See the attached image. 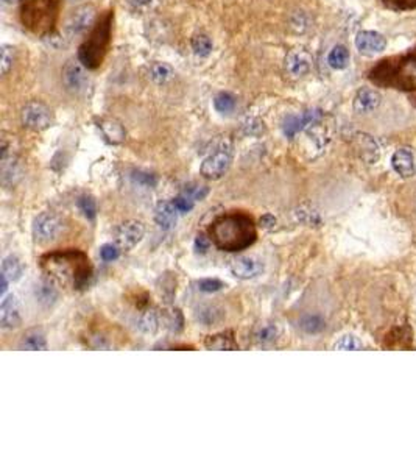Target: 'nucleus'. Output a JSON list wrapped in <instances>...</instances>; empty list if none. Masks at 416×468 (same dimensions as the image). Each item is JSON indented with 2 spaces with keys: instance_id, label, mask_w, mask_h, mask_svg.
Here are the masks:
<instances>
[{
  "instance_id": "28",
  "label": "nucleus",
  "mask_w": 416,
  "mask_h": 468,
  "mask_svg": "<svg viewBox=\"0 0 416 468\" xmlns=\"http://www.w3.org/2000/svg\"><path fill=\"white\" fill-rule=\"evenodd\" d=\"M328 63L330 68L337 70L348 68L349 64V50L345 46H335L328 57Z\"/></svg>"
},
{
  "instance_id": "18",
  "label": "nucleus",
  "mask_w": 416,
  "mask_h": 468,
  "mask_svg": "<svg viewBox=\"0 0 416 468\" xmlns=\"http://www.w3.org/2000/svg\"><path fill=\"white\" fill-rule=\"evenodd\" d=\"M391 166L399 177L412 178L415 175V158L410 148H397L391 156Z\"/></svg>"
},
{
  "instance_id": "9",
  "label": "nucleus",
  "mask_w": 416,
  "mask_h": 468,
  "mask_svg": "<svg viewBox=\"0 0 416 468\" xmlns=\"http://www.w3.org/2000/svg\"><path fill=\"white\" fill-rule=\"evenodd\" d=\"M143 234H146V228L137 220L123 222L122 225L117 226L116 230V244L122 250H131L142 241Z\"/></svg>"
},
{
  "instance_id": "32",
  "label": "nucleus",
  "mask_w": 416,
  "mask_h": 468,
  "mask_svg": "<svg viewBox=\"0 0 416 468\" xmlns=\"http://www.w3.org/2000/svg\"><path fill=\"white\" fill-rule=\"evenodd\" d=\"M164 322L166 326L170 329L172 333H179L181 329L184 328V317L181 314L179 309H170L164 314Z\"/></svg>"
},
{
  "instance_id": "38",
  "label": "nucleus",
  "mask_w": 416,
  "mask_h": 468,
  "mask_svg": "<svg viewBox=\"0 0 416 468\" xmlns=\"http://www.w3.org/2000/svg\"><path fill=\"white\" fill-rule=\"evenodd\" d=\"M13 55L14 52L11 47L8 46L2 47V55H0V72H2V75H7L11 66H13Z\"/></svg>"
},
{
  "instance_id": "48",
  "label": "nucleus",
  "mask_w": 416,
  "mask_h": 468,
  "mask_svg": "<svg viewBox=\"0 0 416 468\" xmlns=\"http://www.w3.org/2000/svg\"><path fill=\"white\" fill-rule=\"evenodd\" d=\"M3 2H7V3H10V2H13V0H3Z\"/></svg>"
},
{
  "instance_id": "16",
  "label": "nucleus",
  "mask_w": 416,
  "mask_h": 468,
  "mask_svg": "<svg viewBox=\"0 0 416 468\" xmlns=\"http://www.w3.org/2000/svg\"><path fill=\"white\" fill-rule=\"evenodd\" d=\"M21 306L14 295H8L0 304V326L3 329H14L21 326Z\"/></svg>"
},
{
  "instance_id": "1",
  "label": "nucleus",
  "mask_w": 416,
  "mask_h": 468,
  "mask_svg": "<svg viewBox=\"0 0 416 468\" xmlns=\"http://www.w3.org/2000/svg\"><path fill=\"white\" fill-rule=\"evenodd\" d=\"M41 269L53 283L74 291L86 289L92 278V266L80 250L52 251L41 257Z\"/></svg>"
},
{
  "instance_id": "4",
  "label": "nucleus",
  "mask_w": 416,
  "mask_h": 468,
  "mask_svg": "<svg viewBox=\"0 0 416 468\" xmlns=\"http://www.w3.org/2000/svg\"><path fill=\"white\" fill-rule=\"evenodd\" d=\"M370 80L377 86L395 88L399 91H415L416 55L384 59L370 72Z\"/></svg>"
},
{
  "instance_id": "19",
  "label": "nucleus",
  "mask_w": 416,
  "mask_h": 468,
  "mask_svg": "<svg viewBox=\"0 0 416 468\" xmlns=\"http://www.w3.org/2000/svg\"><path fill=\"white\" fill-rule=\"evenodd\" d=\"M155 222L162 230H172L178 222V209L173 202H159L155 209Z\"/></svg>"
},
{
  "instance_id": "15",
  "label": "nucleus",
  "mask_w": 416,
  "mask_h": 468,
  "mask_svg": "<svg viewBox=\"0 0 416 468\" xmlns=\"http://www.w3.org/2000/svg\"><path fill=\"white\" fill-rule=\"evenodd\" d=\"M382 104V95L377 89L373 88H360L357 94H355L353 106L354 111L359 114H370L376 111Z\"/></svg>"
},
{
  "instance_id": "29",
  "label": "nucleus",
  "mask_w": 416,
  "mask_h": 468,
  "mask_svg": "<svg viewBox=\"0 0 416 468\" xmlns=\"http://www.w3.org/2000/svg\"><path fill=\"white\" fill-rule=\"evenodd\" d=\"M173 75V70L168 64L166 63H156L152 66V69H150V77H152V80L155 83H158V85H164L168 80H170Z\"/></svg>"
},
{
  "instance_id": "8",
  "label": "nucleus",
  "mask_w": 416,
  "mask_h": 468,
  "mask_svg": "<svg viewBox=\"0 0 416 468\" xmlns=\"http://www.w3.org/2000/svg\"><path fill=\"white\" fill-rule=\"evenodd\" d=\"M63 224L58 215L53 213H42L34 219L33 224V234L34 239L39 244H49L53 242L61 233Z\"/></svg>"
},
{
  "instance_id": "20",
  "label": "nucleus",
  "mask_w": 416,
  "mask_h": 468,
  "mask_svg": "<svg viewBox=\"0 0 416 468\" xmlns=\"http://www.w3.org/2000/svg\"><path fill=\"white\" fill-rule=\"evenodd\" d=\"M195 319L204 326H214L225 319V311L215 304H201L195 309Z\"/></svg>"
},
{
  "instance_id": "22",
  "label": "nucleus",
  "mask_w": 416,
  "mask_h": 468,
  "mask_svg": "<svg viewBox=\"0 0 416 468\" xmlns=\"http://www.w3.org/2000/svg\"><path fill=\"white\" fill-rule=\"evenodd\" d=\"M19 348L21 350H28V351H42L47 350V340L46 335L39 329H30L23 338L19 342Z\"/></svg>"
},
{
  "instance_id": "12",
  "label": "nucleus",
  "mask_w": 416,
  "mask_h": 468,
  "mask_svg": "<svg viewBox=\"0 0 416 468\" xmlns=\"http://www.w3.org/2000/svg\"><path fill=\"white\" fill-rule=\"evenodd\" d=\"M355 47H357V50L361 55L373 57L385 50V47H387V39H385L381 33L365 30V32H360L357 35V38H355Z\"/></svg>"
},
{
  "instance_id": "43",
  "label": "nucleus",
  "mask_w": 416,
  "mask_h": 468,
  "mask_svg": "<svg viewBox=\"0 0 416 468\" xmlns=\"http://www.w3.org/2000/svg\"><path fill=\"white\" fill-rule=\"evenodd\" d=\"M210 244H212V241H210V239L204 237L203 234H200V236H197L194 245H195V250L198 251V253H206V251L210 247Z\"/></svg>"
},
{
  "instance_id": "25",
  "label": "nucleus",
  "mask_w": 416,
  "mask_h": 468,
  "mask_svg": "<svg viewBox=\"0 0 416 468\" xmlns=\"http://www.w3.org/2000/svg\"><path fill=\"white\" fill-rule=\"evenodd\" d=\"M22 273H23V264H22L19 257L13 256V255L5 257L3 262H2V275H3V277H7L8 281L13 283V281L21 280Z\"/></svg>"
},
{
  "instance_id": "41",
  "label": "nucleus",
  "mask_w": 416,
  "mask_h": 468,
  "mask_svg": "<svg viewBox=\"0 0 416 468\" xmlns=\"http://www.w3.org/2000/svg\"><path fill=\"white\" fill-rule=\"evenodd\" d=\"M388 8L396 11H407L416 8V0H384Z\"/></svg>"
},
{
  "instance_id": "17",
  "label": "nucleus",
  "mask_w": 416,
  "mask_h": 468,
  "mask_svg": "<svg viewBox=\"0 0 416 468\" xmlns=\"http://www.w3.org/2000/svg\"><path fill=\"white\" fill-rule=\"evenodd\" d=\"M264 266L262 262H259L257 260H252V257H236L232 260L231 264H229V272H231L234 277L239 280H252L259 277L262 273Z\"/></svg>"
},
{
  "instance_id": "5",
  "label": "nucleus",
  "mask_w": 416,
  "mask_h": 468,
  "mask_svg": "<svg viewBox=\"0 0 416 468\" xmlns=\"http://www.w3.org/2000/svg\"><path fill=\"white\" fill-rule=\"evenodd\" d=\"M61 11V0H22L19 17L22 26L36 36L55 32Z\"/></svg>"
},
{
  "instance_id": "23",
  "label": "nucleus",
  "mask_w": 416,
  "mask_h": 468,
  "mask_svg": "<svg viewBox=\"0 0 416 468\" xmlns=\"http://www.w3.org/2000/svg\"><path fill=\"white\" fill-rule=\"evenodd\" d=\"M99 128L101 130V133H103L108 142L120 144L125 139L126 133H125L123 127L117 121H114V119H101L99 124Z\"/></svg>"
},
{
  "instance_id": "27",
  "label": "nucleus",
  "mask_w": 416,
  "mask_h": 468,
  "mask_svg": "<svg viewBox=\"0 0 416 468\" xmlns=\"http://www.w3.org/2000/svg\"><path fill=\"white\" fill-rule=\"evenodd\" d=\"M159 314L153 309L146 311L143 314L139 317L137 328L146 334H155L159 329Z\"/></svg>"
},
{
  "instance_id": "47",
  "label": "nucleus",
  "mask_w": 416,
  "mask_h": 468,
  "mask_svg": "<svg viewBox=\"0 0 416 468\" xmlns=\"http://www.w3.org/2000/svg\"><path fill=\"white\" fill-rule=\"evenodd\" d=\"M0 280H2V287H0V293H2V295H5V292H7L8 289V278L7 277H3V275H0Z\"/></svg>"
},
{
  "instance_id": "31",
  "label": "nucleus",
  "mask_w": 416,
  "mask_h": 468,
  "mask_svg": "<svg viewBox=\"0 0 416 468\" xmlns=\"http://www.w3.org/2000/svg\"><path fill=\"white\" fill-rule=\"evenodd\" d=\"M192 49L198 57H208L212 52V41L206 35H195L192 38Z\"/></svg>"
},
{
  "instance_id": "21",
  "label": "nucleus",
  "mask_w": 416,
  "mask_h": 468,
  "mask_svg": "<svg viewBox=\"0 0 416 468\" xmlns=\"http://www.w3.org/2000/svg\"><path fill=\"white\" fill-rule=\"evenodd\" d=\"M204 347H206L208 350H217V351H225V350L232 351L239 348L236 339H234V334L231 331L208 335L206 340H204Z\"/></svg>"
},
{
  "instance_id": "45",
  "label": "nucleus",
  "mask_w": 416,
  "mask_h": 468,
  "mask_svg": "<svg viewBox=\"0 0 416 468\" xmlns=\"http://www.w3.org/2000/svg\"><path fill=\"white\" fill-rule=\"evenodd\" d=\"M261 225L264 228H267V230H270V228H273L276 225V217L271 214H265L264 217L261 219Z\"/></svg>"
},
{
  "instance_id": "40",
  "label": "nucleus",
  "mask_w": 416,
  "mask_h": 468,
  "mask_svg": "<svg viewBox=\"0 0 416 468\" xmlns=\"http://www.w3.org/2000/svg\"><path fill=\"white\" fill-rule=\"evenodd\" d=\"M172 202H173L175 208L178 209V213H181V214L190 213L192 209H194V205H195V200H192L190 197H188L186 194L178 195L177 199H173Z\"/></svg>"
},
{
  "instance_id": "42",
  "label": "nucleus",
  "mask_w": 416,
  "mask_h": 468,
  "mask_svg": "<svg viewBox=\"0 0 416 468\" xmlns=\"http://www.w3.org/2000/svg\"><path fill=\"white\" fill-rule=\"evenodd\" d=\"M183 194L190 197L192 200H203L209 194V188L208 186H194V188H186Z\"/></svg>"
},
{
  "instance_id": "24",
  "label": "nucleus",
  "mask_w": 416,
  "mask_h": 468,
  "mask_svg": "<svg viewBox=\"0 0 416 468\" xmlns=\"http://www.w3.org/2000/svg\"><path fill=\"white\" fill-rule=\"evenodd\" d=\"M34 297L38 300V303L49 308V306H53L57 303L59 293L52 281H41V283H38L34 287Z\"/></svg>"
},
{
  "instance_id": "6",
  "label": "nucleus",
  "mask_w": 416,
  "mask_h": 468,
  "mask_svg": "<svg viewBox=\"0 0 416 468\" xmlns=\"http://www.w3.org/2000/svg\"><path fill=\"white\" fill-rule=\"evenodd\" d=\"M232 163V147L231 144L223 142L221 146L210 153L206 159L203 161L200 172L204 178L208 179H220L228 172Z\"/></svg>"
},
{
  "instance_id": "30",
  "label": "nucleus",
  "mask_w": 416,
  "mask_h": 468,
  "mask_svg": "<svg viewBox=\"0 0 416 468\" xmlns=\"http://www.w3.org/2000/svg\"><path fill=\"white\" fill-rule=\"evenodd\" d=\"M334 350H343V351H359L364 350V344L359 338H355L353 334H346L340 338L334 344Z\"/></svg>"
},
{
  "instance_id": "14",
  "label": "nucleus",
  "mask_w": 416,
  "mask_h": 468,
  "mask_svg": "<svg viewBox=\"0 0 416 468\" xmlns=\"http://www.w3.org/2000/svg\"><path fill=\"white\" fill-rule=\"evenodd\" d=\"M312 55L304 49H295L286 57V69L290 75L301 78L312 70Z\"/></svg>"
},
{
  "instance_id": "36",
  "label": "nucleus",
  "mask_w": 416,
  "mask_h": 468,
  "mask_svg": "<svg viewBox=\"0 0 416 468\" xmlns=\"http://www.w3.org/2000/svg\"><path fill=\"white\" fill-rule=\"evenodd\" d=\"M197 287L198 291L206 292V293H215L220 292L223 287H225V283L217 278H203L197 281Z\"/></svg>"
},
{
  "instance_id": "3",
  "label": "nucleus",
  "mask_w": 416,
  "mask_h": 468,
  "mask_svg": "<svg viewBox=\"0 0 416 468\" xmlns=\"http://www.w3.org/2000/svg\"><path fill=\"white\" fill-rule=\"evenodd\" d=\"M112 22L114 11L108 10L101 14L90 28L88 38L83 41L78 49V59L86 69H99L103 64L110 52L112 39Z\"/></svg>"
},
{
  "instance_id": "11",
  "label": "nucleus",
  "mask_w": 416,
  "mask_h": 468,
  "mask_svg": "<svg viewBox=\"0 0 416 468\" xmlns=\"http://www.w3.org/2000/svg\"><path fill=\"white\" fill-rule=\"evenodd\" d=\"M84 66L81 64L80 59L78 61H74V59H70L68 61V64L64 66L63 69V81L66 88L69 89V91H74V92H80L83 91L84 88L88 85V75L86 72H84Z\"/></svg>"
},
{
  "instance_id": "2",
  "label": "nucleus",
  "mask_w": 416,
  "mask_h": 468,
  "mask_svg": "<svg viewBox=\"0 0 416 468\" xmlns=\"http://www.w3.org/2000/svg\"><path fill=\"white\" fill-rule=\"evenodd\" d=\"M209 239L217 248L228 253L246 250L257 239L255 220L244 213L223 214L210 224Z\"/></svg>"
},
{
  "instance_id": "26",
  "label": "nucleus",
  "mask_w": 416,
  "mask_h": 468,
  "mask_svg": "<svg viewBox=\"0 0 416 468\" xmlns=\"http://www.w3.org/2000/svg\"><path fill=\"white\" fill-rule=\"evenodd\" d=\"M299 326L307 334H319L326 329V320L318 314H307L299 320Z\"/></svg>"
},
{
  "instance_id": "33",
  "label": "nucleus",
  "mask_w": 416,
  "mask_h": 468,
  "mask_svg": "<svg viewBox=\"0 0 416 468\" xmlns=\"http://www.w3.org/2000/svg\"><path fill=\"white\" fill-rule=\"evenodd\" d=\"M214 106L219 113H231L234 108H236V97L229 92H220L217 97L214 99Z\"/></svg>"
},
{
  "instance_id": "7",
  "label": "nucleus",
  "mask_w": 416,
  "mask_h": 468,
  "mask_svg": "<svg viewBox=\"0 0 416 468\" xmlns=\"http://www.w3.org/2000/svg\"><path fill=\"white\" fill-rule=\"evenodd\" d=\"M21 121L23 127L32 131H44L52 124V111L50 108L42 104V101H30L21 113Z\"/></svg>"
},
{
  "instance_id": "35",
  "label": "nucleus",
  "mask_w": 416,
  "mask_h": 468,
  "mask_svg": "<svg viewBox=\"0 0 416 468\" xmlns=\"http://www.w3.org/2000/svg\"><path fill=\"white\" fill-rule=\"evenodd\" d=\"M255 338L259 344H271L277 338V328L275 325H264L257 329Z\"/></svg>"
},
{
  "instance_id": "34",
  "label": "nucleus",
  "mask_w": 416,
  "mask_h": 468,
  "mask_svg": "<svg viewBox=\"0 0 416 468\" xmlns=\"http://www.w3.org/2000/svg\"><path fill=\"white\" fill-rule=\"evenodd\" d=\"M78 208H80V211L88 220H94L95 215H97V203L89 195H81L78 199Z\"/></svg>"
},
{
  "instance_id": "46",
  "label": "nucleus",
  "mask_w": 416,
  "mask_h": 468,
  "mask_svg": "<svg viewBox=\"0 0 416 468\" xmlns=\"http://www.w3.org/2000/svg\"><path fill=\"white\" fill-rule=\"evenodd\" d=\"M131 3L135 7H148V5L153 3V0H131Z\"/></svg>"
},
{
  "instance_id": "37",
  "label": "nucleus",
  "mask_w": 416,
  "mask_h": 468,
  "mask_svg": "<svg viewBox=\"0 0 416 468\" xmlns=\"http://www.w3.org/2000/svg\"><path fill=\"white\" fill-rule=\"evenodd\" d=\"M132 182L137 183L139 186H142V188H155L156 183H158V178H156L153 173H148V172H132Z\"/></svg>"
},
{
  "instance_id": "39",
  "label": "nucleus",
  "mask_w": 416,
  "mask_h": 468,
  "mask_svg": "<svg viewBox=\"0 0 416 468\" xmlns=\"http://www.w3.org/2000/svg\"><path fill=\"white\" fill-rule=\"evenodd\" d=\"M120 250L122 248H120L117 244H105L103 247L100 248V257L106 262H112V261L119 260Z\"/></svg>"
},
{
  "instance_id": "13",
  "label": "nucleus",
  "mask_w": 416,
  "mask_h": 468,
  "mask_svg": "<svg viewBox=\"0 0 416 468\" xmlns=\"http://www.w3.org/2000/svg\"><path fill=\"white\" fill-rule=\"evenodd\" d=\"M323 113L319 110H309L304 111L299 116H290L286 119L284 122V135L287 137H295L299 131H303L304 128L310 127V125H315L319 121H321Z\"/></svg>"
},
{
  "instance_id": "44",
  "label": "nucleus",
  "mask_w": 416,
  "mask_h": 468,
  "mask_svg": "<svg viewBox=\"0 0 416 468\" xmlns=\"http://www.w3.org/2000/svg\"><path fill=\"white\" fill-rule=\"evenodd\" d=\"M298 217L301 222H304L307 225H313V224H318L319 217L317 213H310V211H304V209H301V213H297Z\"/></svg>"
},
{
  "instance_id": "10",
  "label": "nucleus",
  "mask_w": 416,
  "mask_h": 468,
  "mask_svg": "<svg viewBox=\"0 0 416 468\" xmlns=\"http://www.w3.org/2000/svg\"><path fill=\"white\" fill-rule=\"evenodd\" d=\"M90 23H95L94 5H83L72 11L69 19L66 21V32L69 36H78L88 30Z\"/></svg>"
}]
</instances>
